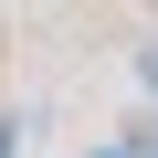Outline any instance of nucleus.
Wrapping results in <instances>:
<instances>
[{
    "label": "nucleus",
    "instance_id": "f257e3e1",
    "mask_svg": "<svg viewBox=\"0 0 158 158\" xmlns=\"http://www.w3.org/2000/svg\"><path fill=\"white\" fill-rule=\"evenodd\" d=\"M148 85H158V53H148Z\"/></svg>",
    "mask_w": 158,
    "mask_h": 158
}]
</instances>
